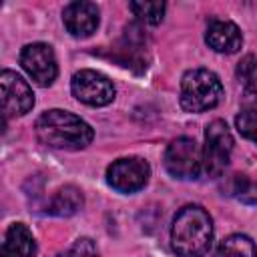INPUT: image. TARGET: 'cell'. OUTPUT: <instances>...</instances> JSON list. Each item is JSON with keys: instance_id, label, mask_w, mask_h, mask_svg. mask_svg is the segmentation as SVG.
<instances>
[{"instance_id": "2e32d148", "label": "cell", "mask_w": 257, "mask_h": 257, "mask_svg": "<svg viewBox=\"0 0 257 257\" xmlns=\"http://www.w3.org/2000/svg\"><path fill=\"white\" fill-rule=\"evenodd\" d=\"M229 195L245 205H255L257 203V181L245 175H235L229 183Z\"/></svg>"}, {"instance_id": "30bf717a", "label": "cell", "mask_w": 257, "mask_h": 257, "mask_svg": "<svg viewBox=\"0 0 257 257\" xmlns=\"http://www.w3.org/2000/svg\"><path fill=\"white\" fill-rule=\"evenodd\" d=\"M62 20L74 38H86L98 28V6L86 0L70 2L62 12Z\"/></svg>"}, {"instance_id": "9a60e30c", "label": "cell", "mask_w": 257, "mask_h": 257, "mask_svg": "<svg viewBox=\"0 0 257 257\" xmlns=\"http://www.w3.org/2000/svg\"><path fill=\"white\" fill-rule=\"evenodd\" d=\"M165 2H159V0H137V2H131V10L133 14L145 22V24H159L165 16Z\"/></svg>"}, {"instance_id": "e0dca14e", "label": "cell", "mask_w": 257, "mask_h": 257, "mask_svg": "<svg viewBox=\"0 0 257 257\" xmlns=\"http://www.w3.org/2000/svg\"><path fill=\"white\" fill-rule=\"evenodd\" d=\"M235 124H237V131H239L245 139L257 143V110L243 108V110L237 114Z\"/></svg>"}, {"instance_id": "8fae6325", "label": "cell", "mask_w": 257, "mask_h": 257, "mask_svg": "<svg viewBox=\"0 0 257 257\" xmlns=\"http://www.w3.org/2000/svg\"><path fill=\"white\" fill-rule=\"evenodd\" d=\"M205 40L215 52H221V54H233L243 44L241 30L231 20H213L207 28Z\"/></svg>"}, {"instance_id": "277c9868", "label": "cell", "mask_w": 257, "mask_h": 257, "mask_svg": "<svg viewBox=\"0 0 257 257\" xmlns=\"http://www.w3.org/2000/svg\"><path fill=\"white\" fill-rule=\"evenodd\" d=\"M165 167L171 177H175L179 181H193L201 175L203 151L193 139L179 137V139L171 141V145L167 147Z\"/></svg>"}, {"instance_id": "ac0fdd59", "label": "cell", "mask_w": 257, "mask_h": 257, "mask_svg": "<svg viewBox=\"0 0 257 257\" xmlns=\"http://www.w3.org/2000/svg\"><path fill=\"white\" fill-rule=\"evenodd\" d=\"M237 78L245 84V88H257V56H245L237 66Z\"/></svg>"}, {"instance_id": "ffe728a7", "label": "cell", "mask_w": 257, "mask_h": 257, "mask_svg": "<svg viewBox=\"0 0 257 257\" xmlns=\"http://www.w3.org/2000/svg\"><path fill=\"white\" fill-rule=\"evenodd\" d=\"M243 108L257 110V88H245V96H243Z\"/></svg>"}, {"instance_id": "8992f818", "label": "cell", "mask_w": 257, "mask_h": 257, "mask_svg": "<svg viewBox=\"0 0 257 257\" xmlns=\"http://www.w3.org/2000/svg\"><path fill=\"white\" fill-rule=\"evenodd\" d=\"M74 98L88 106H106L114 98V84L108 76L96 70H78L70 80Z\"/></svg>"}, {"instance_id": "7a4b0ae2", "label": "cell", "mask_w": 257, "mask_h": 257, "mask_svg": "<svg viewBox=\"0 0 257 257\" xmlns=\"http://www.w3.org/2000/svg\"><path fill=\"white\" fill-rule=\"evenodd\" d=\"M213 243V221L199 205L183 207L171 227V245L179 257H203Z\"/></svg>"}, {"instance_id": "3957f363", "label": "cell", "mask_w": 257, "mask_h": 257, "mask_svg": "<svg viewBox=\"0 0 257 257\" xmlns=\"http://www.w3.org/2000/svg\"><path fill=\"white\" fill-rule=\"evenodd\" d=\"M223 98L219 76L207 68L185 72L181 80V106L187 112H205L215 108Z\"/></svg>"}, {"instance_id": "ba28073f", "label": "cell", "mask_w": 257, "mask_h": 257, "mask_svg": "<svg viewBox=\"0 0 257 257\" xmlns=\"http://www.w3.org/2000/svg\"><path fill=\"white\" fill-rule=\"evenodd\" d=\"M151 177V167L145 159L126 157L114 161L106 171L108 185L118 193H137L141 191Z\"/></svg>"}, {"instance_id": "6da1fadb", "label": "cell", "mask_w": 257, "mask_h": 257, "mask_svg": "<svg viewBox=\"0 0 257 257\" xmlns=\"http://www.w3.org/2000/svg\"><path fill=\"white\" fill-rule=\"evenodd\" d=\"M36 137L42 145L50 149H62V151H80L92 143V128L86 120L80 116L52 108L38 116L36 124Z\"/></svg>"}, {"instance_id": "4fadbf2b", "label": "cell", "mask_w": 257, "mask_h": 257, "mask_svg": "<svg viewBox=\"0 0 257 257\" xmlns=\"http://www.w3.org/2000/svg\"><path fill=\"white\" fill-rule=\"evenodd\" d=\"M80 207H82V193H80V189H76L74 185H66V187H62V189H58L54 193L52 201L48 203L46 213L54 215V217H70Z\"/></svg>"}, {"instance_id": "5bb4252c", "label": "cell", "mask_w": 257, "mask_h": 257, "mask_svg": "<svg viewBox=\"0 0 257 257\" xmlns=\"http://www.w3.org/2000/svg\"><path fill=\"white\" fill-rule=\"evenodd\" d=\"M215 257H257V247L251 237L235 233L219 243Z\"/></svg>"}, {"instance_id": "52a82bcc", "label": "cell", "mask_w": 257, "mask_h": 257, "mask_svg": "<svg viewBox=\"0 0 257 257\" xmlns=\"http://www.w3.org/2000/svg\"><path fill=\"white\" fill-rule=\"evenodd\" d=\"M20 64L28 72V76L40 86H50L58 74L54 50L46 42L26 44L20 54Z\"/></svg>"}, {"instance_id": "d6986e66", "label": "cell", "mask_w": 257, "mask_h": 257, "mask_svg": "<svg viewBox=\"0 0 257 257\" xmlns=\"http://www.w3.org/2000/svg\"><path fill=\"white\" fill-rule=\"evenodd\" d=\"M96 255H98V251H96V245L92 243V239L82 237L66 253H62L58 257H96Z\"/></svg>"}, {"instance_id": "5b68a950", "label": "cell", "mask_w": 257, "mask_h": 257, "mask_svg": "<svg viewBox=\"0 0 257 257\" xmlns=\"http://www.w3.org/2000/svg\"><path fill=\"white\" fill-rule=\"evenodd\" d=\"M233 151L231 131L223 120H213L205 128V149H203V167L209 177H219L229 167Z\"/></svg>"}, {"instance_id": "7c38bea8", "label": "cell", "mask_w": 257, "mask_h": 257, "mask_svg": "<svg viewBox=\"0 0 257 257\" xmlns=\"http://www.w3.org/2000/svg\"><path fill=\"white\" fill-rule=\"evenodd\" d=\"M36 241L30 229L22 223H14L6 229L2 239V257H34Z\"/></svg>"}, {"instance_id": "9c48e42d", "label": "cell", "mask_w": 257, "mask_h": 257, "mask_svg": "<svg viewBox=\"0 0 257 257\" xmlns=\"http://www.w3.org/2000/svg\"><path fill=\"white\" fill-rule=\"evenodd\" d=\"M0 94H2V108L6 116H22L32 110L34 106V92L28 82L12 72L2 70L0 74Z\"/></svg>"}]
</instances>
